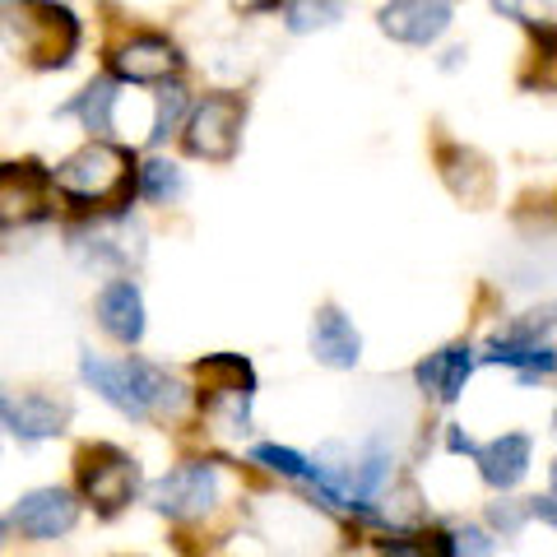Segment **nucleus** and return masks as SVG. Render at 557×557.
Instances as JSON below:
<instances>
[{
  "label": "nucleus",
  "mask_w": 557,
  "mask_h": 557,
  "mask_svg": "<svg viewBox=\"0 0 557 557\" xmlns=\"http://www.w3.org/2000/svg\"><path fill=\"white\" fill-rule=\"evenodd\" d=\"M79 376L108 399L116 413L126 418H153V413H182L186 391L177 386V376L153 368L145 358H102L94 348L79 354Z\"/></svg>",
  "instance_id": "nucleus-1"
},
{
  "label": "nucleus",
  "mask_w": 557,
  "mask_h": 557,
  "mask_svg": "<svg viewBox=\"0 0 557 557\" xmlns=\"http://www.w3.org/2000/svg\"><path fill=\"white\" fill-rule=\"evenodd\" d=\"M51 186L65 200L94 209V214H121L139 190V163L131 149L108 145V139H89L65 163L51 168Z\"/></svg>",
  "instance_id": "nucleus-2"
},
{
  "label": "nucleus",
  "mask_w": 557,
  "mask_h": 557,
  "mask_svg": "<svg viewBox=\"0 0 557 557\" xmlns=\"http://www.w3.org/2000/svg\"><path fill=\"white\" fill-rule=\"evenodd\" d=\"M75 487L102 520H112L139 493V465L112 442H84L75 450Z\"/></svg>",
  "instance_id": "nucleus-3"
},
{
  "label": "nucleus",
  "mask_w": 557,
  "mask_h": 557,
  "mask_svg": "<svg viewBox=\"0 0 557 557\" xmlns=\"http://www.w3.org/2000/svg\"><path fill=\"white\" fill-rule=\"evenodd\" d=\"M20 20H5V33L20 42L24 57L38 70H61L79 51V20L57 0H20Z\"/></svg>",
  "instance_id": "nucleus-4"
},
{
  "label": "nucleus",
  "mask_w": 557,
  "mask_h": 557,
  "mask_svg": "<svg viewBox=\"0 0 557 557\" xmlns=\"http://www.w3.org/2000/svg\"><path fill=\"white\" fill-rule=\"evenodd\" d=\"M242 121H247V102H242V94H209L190 108L182 145H186L190 159L228 163L237 153V145H242Z\"/></svg>",
  "instance_id": "nucleus-5"
},
{
  "label": "nucleus",
  "mask_w": 557,
  "mask_h": 557,
  "mask_svg": "<svg viewBox=\"0 0 557 557\" xmlns=\"http://www.w3.org/2000/svg\"><path fill=\"white\" fill-rule=\"evenodd\" d=\"M70 247L89 260V265L131 270L145 256V228L131 219V209H121V214H94L89 223L70 228Z\"/></svg>",
  "instance_id": "nucleus-6"
},
{
  "label": "nucleus",
  "mask_w": 557,
  "mask_h": 557,
  "mask_svg": "<svg viewBox=\"0 0 557 557\" xmlns=\"http://www.w3.org/2000/svg\"><path fill=\"white\" fill-rule=\"evenodd\" d=\"M214 502H219V469L209 460L177 465L149 487V507L168 520H200L205 511H214Z\"/></svg>",
  "instance_id": "nucleus-7"
},
{
  "label": "nucleus",
  "mask_w": 557,
  "mask_h": 557,
  "mask_svg": "<svg viewBox=\"0 0 557 557\" xmlns=\"http://www.w3.org/2000/svg\"><path fill=\"white\" fill-rule=\"evenodd\" d=\"M196 381H200V409H219L228 405L233 418L247 432V409H251V395H256V368L242 354H209L200 358L196 368Z\"/></svg>",
  "instance_id": "nucleus-8"
},
{
  "label": "nucleus",
  "mask_w": 557,
  "mask_h": 557,
  "mask_svg": "<svg viewBox=\"0 0 557 557\" xmlns=\"http://www.w3.org/2000/svg\"><path fill=\"white\" fill-rule=\"evenodd\" d=\"M51 196V168L38 159L0 163V228H24V223L47 219Z\"/></svg>",
  "instance_id": "nucleus-9"
},
{
  "label": "nucleus",
  "mask_w": 557,
  "mask_h": 557,
  "mask_svg": "<svg viewBox=\"0 0 557 557\" xmlns=\"http://www.w3.org/2000/svg\"><path fill=\"white\" fill-rule=\"evenodd\" d=\"M10 525L20 530L33 544H47V539H61L79 525V497L70 487H33L14 502Z\"/></svg>",
  "instance_id": "nucleus-10"
},
{
  "label": "nucleus",
  "mask_w": 557,
  "mask_h": 557,
  "mask_svg": "<svg viewBox=\"0 0 557 557\" xmlns=\"http://www.w3.org/2000/svg\"><path fill=\"white\" fill-rule=\"evenodd\" d=\"M450 0H386L376 10V28L399 47H432L450 28Z\"/></svg>",
  "instance_id": "nucleus-11"
},
{
  "label": "nucleus",
  "mask_w": 557,
  "mask_h": 557,
  "mask_svg": "<svg viewBox=\"0 0 557 557\" xmlns=\"http://www.w3.org/2000/svg\"><path fill=\"white\" fill-rule=\"evenodd\" d=\"M112 79L121 84H168L172 70H182V51L159 33H135L121 47H112Z\"/></svg>",
  "instance_id": "nucleus-12"
},
{
  "label": "nucleus",
  "mask_w": 557,
  "mask_h": 557,
  "mask_svg": "<svg viewBox=\"0 0 557 557\" xmlns=\"http://www.w3.org/2000/svg\"><path fill=\"white\" fill-rule=\"evenodd\" d=\"M437 168H442V182L456 200H465L469 209H483L493 200V163L483 159L479 149L456 145V139H442L437 145Z\"/></svg>",
  "instance_id": "nucleus-13"
},
{
  "label": "nucleus",
  "mask_w": 557,
  "mask_h": 557,
  "mask_svg": "<svg viewBox=\"0 0 557 557\" xmlns=\"http://www.w3.org/2000/svg\"><path fill=\"white\" fill-rule=\"evenodd\" d=\"M479 368V354L469 344H446L437 348V354H428L423 362L413 368V381L418 391H423L428 399H437V405H456V399L465 395L469 376H474Z\"/></svg>",
  "instance_id": "nucleus-14"
},
{
  "label": "nucleus",
  "mask_w": 557,
  "mask_h": 557,
  "mask_svg": "<svg viewBox=\"0 0 557 557\" xmlns=\"http://www.w3.org/2000/svg\"><path fill=\"white\" fill-rule=\"evenodd\" d=\"M311 358H317L321 368H335V372H354L362 362L358 325L348 321L335 302H321L317 317H311Z\"/></svg>",
  "instance_id": "nucleus-15"
},
{
  "label": "nucleus",
  "mask_w": 557,
  "mask_h": 557,
  "mask_svg": "<svg viewBox=\"0 0 557 557\" xmlns=\"http://www.w3.org/2000/svg\"><path fill=\"white\" fill-rule=\"evenodd\" d=\"M65 418H70V405L51 395H10L0 391V428L14 432L20 442H47L65 432Z\"/></svg>",
  "instance_id": "nucleus-16"
},
{
  "label": "nucleus",
  "mask_w": 557,
  "mask_h": 557,
  "mask_svg": "<svg viewBox=\"0 0 557 557\" xmlns=\"http://www.w3.org/2000/svg\"><path fill=\"white\" fill-rule=\"evenodd\" d=\"M530 460H534V442L525 432H502V437L483 442L479 446V479L493 487V493H511V487L530 474Z\"/></svg>",
  "instance_id": "nucleus-17"
},
{
  "label": "nucleus",
  "mask_w": 557,
  "mask_h": 557,
  "mask_svg": "<svg viewBox=\"0 0 557 557\" xmlns=\"http://www.w3.org/2000/svg\"><path fill=\"white\" fill-rule=\"evenodd\" d=\"M98 325L131 348L145 339V298H139V288L131 278H112V284L98 293Z\"/></svg>",
  "instance_id": "nucleus-18"
},
{
  "label": "nucleus",
  "mask_w": 557,
  "mask_h": 557,
  "mask_svg": "<svg viewBox=\"0 0 557 557\" xmlns=\"http://www.w3.org/2000/svg\"><path fill=\"white\" fill-rule=\"evenodd\" d=\"M479 362H497V368H511L520 376V386H534L557 372V348L553 344H511V339H487Z\"/></svg>",
  "instance_id": "nucleus-19"
},
{
  "label": "nucleus",
  "mask_w": 557,
  "mask_h": 557,
  "mask_svg": "<svg viewBox=\"0 0 557 557\" xmlns=\"http://www.w3.org/2000/svg\"><path fill=\"white\" fill-rule=\"evenodd\" d=\"M386 557H456V530L446 525H391L376 539Z\"/></svg>",
  "instance_id": "nucleus-20"
},
{
  "label": "nucleus",
  "mask_w": 557,
  "mask_h": 557,
  "mask_svg": "<svg viewBox=\"0 0 557 557\" xmlns=\"http://www.w3.org/2000/svg\"><path fill=\"white\" fill-rule=\"evenodd\" d=\"M116 98H121V79L98 75V79H94L89 89H84L75 102H65V112H70V116H79V121H84V131H94L98 139H108V135H112Z\"/></svg>",
  "instance_id": "nucleus-21"
},
{
  "label": "nucleus",
  "mask_w": 557,
  "mask_h": 557,
  "mask_svg": "<svg viewBox=\"0 0 557 557\" xmlns=\"http://www.w3.org/2000/svg\"><path fill=\"white\" fill-rule=\"evenodd\" d=\"M493 10H502V14H511V20H520L530 28V38H534V61H539V89H557V24H539V20H530V14H520L511 0H493ZM530 84V89H534Z\"/></svg>",
  "instance_id": "nucleus-22"
},
{
  "label": "nucleus",
  "mask_w": 557,
  "mask_h": 557,
  "mask_svg": "<svg viewBox=\"0 0 557 557\" xmlns=\"http://www.w3.org/2000/svg\"><path fill=\"white\" fill-rule=\"evenodd\" d=\"M344 14H348V0H288L284 28L302 38V33H321V28L344 24Z\"/></svg>",
  "instance_id": "nucleus-23"
},
{
  "label": "nucleus",
  "mask_w": 557,
  "mask_h": 557,
  "mask_svg": "<svg viewBox=\"0 0 557 557\" xmlns=\"http://www.w3.org/2000/svg\"><path fill=\"white\" fill-rule=\"evenodd\" d=\"M186 190V177L182 168L172 159H149L145 168H139V196L153 200V205H172Z\"/></svg>",
  "instance_id": "nucleus-24"
},
{
  "label": "nucleus",
  "mask_w": 557,
  "mask_h": 557,
  "mask_svg": "<svg viewBox=\"0 0 557 557\" xmlns=\"http://www.w3.org/2000/svg\"><path fill=\"white\" fill-rule=\"evenodd\" d=\"M557 330V302H544V307H530L520 311L516 321H507L497 330V339H511V344H548V335Z\"/></svg>",
  "instance_id": "nucleus-25"
},
{
  "label": "nucleus",
  "mask_w": 557,
  "mask_h": 557,
  "mask_svg": "<svg viewBox=\"0 0 557 557\" xmlns=\"http://www.w3.org/2000/svg\"><path fill=\"white\" fill-rule=\"evenodd\" d=\"M190 108V94L182 84H163L159 89V116H153V131H149V145H163V139L182 126V116Z\"/></svg>",
  "instance_id": "nucleus-26"
},
{
  "label": "nucleus",
  "mask_w": 557,
  "mask_h": 557,
  "mask_svg": "<svg viewBox=\"0 0 557 557\" xmlns=\"http://www.w3.org/2000/svg\"><path fill=\"white\" fill-rule=\"evenodd\" d=\"M251 460H256V465H265V469H274V474H284V479H311V460L298 456L293 446H274V442H265V446H256V450H251Z\"/></svg>",
  "instance_id": "nucleus-27"
},
{
  "label": "nucleus",
  "mask_w": 557,
  "mask_h": 557,
  "mask_svg": "<svg viewBox=\"0 0 557 557\" xmlns=\"http://www.w3.org/2000/svg\"><path fill=\"white\" fill-rule=\"evenodd\" d=\"M525 525H530V502L502 497V502H493V507H487V530L502 534V539H516Z\"/></svg>",
  "instance_id": "nucleus-28"
},
{
  "label": "nucleus",
  "mask_w": 557,
  "mask_h": 557,
  "mask_svg": "<svg viewBox=\"0 0 557 557\" xmlns=\"http://www.w3.org/2000/svg\"><path fill=\"white\" fill-rule=\"evenodd\" d=\"M497 553V539L479 530V525H460L456 530V557H493Z\"/></svg>",
  "instance_id": "nucleus-29"
},
{
  "label": "nucleus",
  "mask_w": 557,
  "mask_h": 557,
  "mask_svg": "<svg viewBox=\"0 0 557 557\" xmlns=\"http://www.w3.org/2000/svg\"><path fill=\"white\" fill-rule=\"evenodd\" d=\"M530 520H539V525H553L557 530V497H530Z\"/></svg>",
  "instance_id": "nucleus-30"
},
{
  "label": "nucleus",
  "mask_w": 557,
  "mask_h": 557,
  "mask_svg": "<svg viewBox=\"0 0 557 557\" xmlns=\"http://www.w3.org/2000/svg\"><path fill=\"white\" fill-rule=\"evenodd\" d=\"M446 450H456V456H479V442L450 423V428H446Z\"/></svg>",
  "instance_id": "nucleus-31"
},
{
  "label": "nucleus",
  "mask_w": 557,
  "mask_h": 557,
  "mask_svg": "<svg viewBox=\"0 0 557 557\" xmlns=\"http://www.w3.org/2000/svg\"><path fill=\"white\" fill-rule=\"evenodd\" d=\"M233 5H237L242 14H256V10H284L288 0H233Z\"/></svg>",
  "instance_id": "nucleus-32"
},
{
  "label": "nucleus",
  "mask_w": 557,
  "mask_h": 557,
  "mask_svg": "<svg viewBox=\"0 0 557 557\" xmlns=\"http://www.w3.org/2000/svg\"><path fill=\"white\" fill-rule=\"evenodd\" d=\"M548 483H553V497H557V460H553V474H548Z\"/></svg>",
  "instance_id": "nucleus-33"
},
{
  "label": "nucleus",
  "mask_w": 557,
  "mask_h": 557,
  "mask_svg": "<svg viewBox=\"0 0 557 557\" xmlns=\"http://www.w3.org/2000/svg\"><path fill=\"white\" fill-rule=\"evenodd\" d=\"M5 5H20V0H0V10H5Z\"/></svg>",
  "instance_id": "nucleus-34"
},
{
  "label": "nucleus",
  "mask_w": 557,
  "mask_h": 557,
  "mask_svg": "<svg viewBox=\"0 0 557 557\" xmlns=\"http://www.w3.org/2000/svg\"><path fill=\"white\" fill-rule=\"evenodd\" d=\"M0 539H5V520H0Z\"/></svg>",
  "instance_id": "nucleus-35"
},
{
  "label": "nucleus",
  "mask_w": 557,
  "mask_h": 557,
  "mask_svg": "<svg viewBox=\"0 0 557 557\" xmlns=\"http://www.w3.org/2000/svg\"><path fill=\"white\" fill-rule=\"evenodd\" d=\"M553 432H557V409H553Z\"/></svg>",
  "instance_id": "nucleus-36"
}]
</instances>
